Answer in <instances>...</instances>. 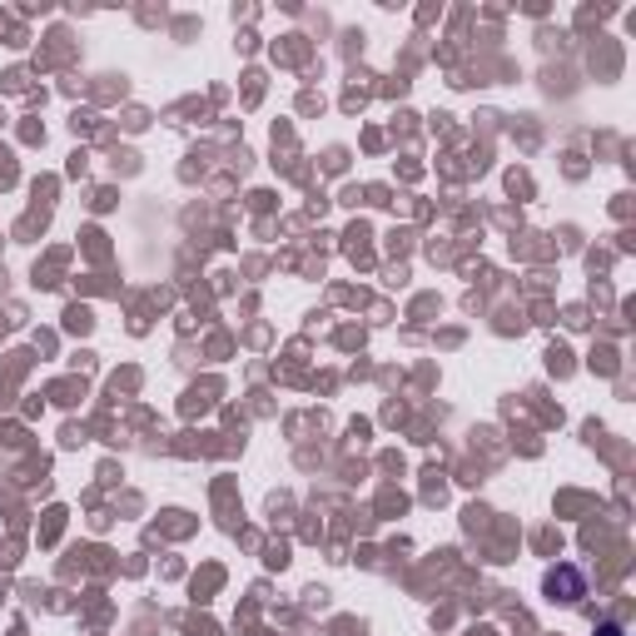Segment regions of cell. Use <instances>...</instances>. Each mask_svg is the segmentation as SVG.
<instances>
[{"label": "cell", "instance_id": "7a4b0ae2", "mask_svg": "<svg viewBox=\"0 0 636 636\" xmlns=\"http://www.w3.org/2000/svg\"><path fill=\"white\" fill-rule=\"evenodd\" d=\"M597 636H626V632L616 622H602V626H597Z\"/></svg>", "mask_w": 636, "mask_h": 636}, {"label": "cell", "instance_id": "6da1fadb", "mask_svg": "<svg viewBox=\"0 0 636 636\" xmlns=\"http://www.w3.org/2000/svg\"><path fill=\"white\" fill-rule=\"evenodd\" d=\"M542 592L552 597V602H582L587 597V577L577 567H571V562H557V567L547 571V577H542Z\"/></svg>", "mask_w": 636, "mask_h": 636}]
</instances>
